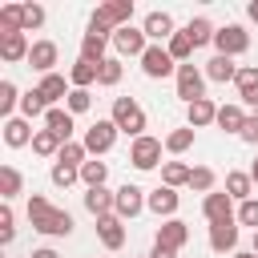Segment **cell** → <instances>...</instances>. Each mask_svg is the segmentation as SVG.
Instances as JSON below:
<instances>
[{
	"instance_id": "obj_45",
	"label": "cell",
	"mask_w": 258,
	"mask_h": 258,
	"mask_svg": "<svg viewBox=\"0 0 258 258\" xmlns=\"http://www.w3.org/2000/svg\"><path fill=\"white\" fill-rule=\"evenodd\" d=\"M238 222L258 230V198H250V202H242V206H238Z\"/></svg>"
},
{
	"instance_id": "obj_21",
	"label": "cell",
	"mask_w": 258,
	"mask_h": 258,
	"mask_svg": "<svg viewBox=\"0 0 258 258\" xmlns=\"http://www.w3.org/2000/svg\"><path fill=\"white\" fill-rule=\"evenodd\" d=\"M234 85H238V97L246 105H258V69L254 64H242L238 77H234Z\"/></svg>"
},
{
	"instance_id": "obj_10",
	"label": "cell",
	"mask_w": 258,
	"mask_h": 258,
	"mask_svg": "<svg viewBox=\"0 0 258 258\" xmlns=\"http://www.w3.org/2000/svg\"><path fill=\"white\" fill-rule=\"evenodd\" d=\"M202 214H206L210 226L234 222V198H230V194H206V198H202Z\"/></svg>"
},
{
	"instance_id": "obj_39",
	"label": "cell",
	"mask_w": 258,
	"mask_h": 258,
	"mask_svg": "<svg viewBox=\"0 0 258 258\" xmlns=\"http://www.w3.org/2000/svg\"><path fill=\"white\" fill-rule=\"evenodd\" d=\"M214 181H218V173H214L210 165H194V173H189V189H198V194H214Z\"/></svg>"
},
{
	"instance_id": "obj_16",
	"label": "cell",
	"mask_w": 258,
	"mask_h": 258,
	"mask_svg": "<svg viewBox=\"0 0 258 258\" xmlns=\"http://www.w3.org/2000/svg\"><path fill=\"white\" fill-rule=\"evenodd\" d=\"M28 52H32V44H28V36H24V32H8V36H0V56H4L8 64L28 60Z\"/></svg>"
},
{
	"instance_id": "obj_44",
	"label": "cell",
	"mask_w": 258,
	"mask_h": 258,
	"mask_svg": "<svg viewBox=\"0 0 258 258\" xmlns=\"http://www.w3.org/2000/svg\"><path fill=\"white\" fill-rule=\"evenodd\" d=\"M89 105H93V97H89V89H73V93H69V101H64V109H69L73 117H77V113H85Z\"/></svg>"
},
{
	"instance_id": "obj_17",
	"label": "cell",
	"mask_w": 258,
	"mask_h": 258,
	"mask_svg": "<svg viewBox=\"0 0 258 258\" xmlns=\"http://www.w3.org/2000/svg\"><path fill=\"white\" fill-rule=\"evenodd\" d=\"M28 64H32L40 77H48V73H52V64H56V44H52V40H32Z\"/></svg>"
},
{
	"instance_id": "obj_35",
	"label": "cell",
	"mask_w": 258,
	"mask_h": 258,
	"mask_svg": "<svg viewBox=\"0 0 258 258\" xmlns=\"http://www.w3.org/2000/svg\"><path fill=\"white\" fill-rule=\"evenodd\" d=\"M12 109H20V93L12 81H0V117L12 121Z\"/></svg>"
},
{
	"instance_id": "obj_52",
	"label": "cell",
	"mask_w": 258,
	"mask_h": 258,
	"mask_svg": "<svg viewBox=\"0 0 258 258\" xmlns=\"http://www.w3.org/2000/svg\"><path fill=\"white\" fill-rule=\"evenodd\" d=\"M234 258H258V254H254V250H250V254H242V250H238V254H234Z\"/></svg>"
},
{
	"instance_id": "obj_48",
	"label": "cell",
	"mask_w": 258,
	"mask_h": 258,
	"mask_svg": "<svg viewBox=\"0 0 258 258\" xmlns=\"http://www.w3.org/2000/svg\"><path fill=\"white\" fill-rule=\"evenodd\" d=\"M149 258H177V250H169V246H157V242H153V250H149Z\"/></svg>"
},
{
	"instance_id": "obj_40",
	"label": "cell",
	"mask_w": 258,
	"mask_h": 258,
	"mask_svg": "<svg viewBox=\"0 0 258 258\" xmlns=\"http://www.w3.org/2000/svg\"><path fill=\"white\" fill-rule=\"evenodd\" d=\"M165 48H169V56H173V60H181V64H185V60H189V56H194V40H189V36H185V32H173V36H169V44H165Z\"/></svg>"
},
{
	"instance_id": "obj_24",
	"label": "cell",
	"mask_w": 258,
	"mask_h": 258,
	"mask_svg": "<svg viewBox=\"0 0 258 258\" xmlns=\"http://www.w3.org/2000/svg\"><path fill=\"white\" fill-rule=\"evenodd\" d=\"M181 32H185V36L194 40V48H202V44H214V36H218V28H214V24L206 20V16H194V20H189V24L181 28Z\"/></svg>"
},
{
	"instance_id": "obj_15",
	"label": "cell",
	"mask_w": 258,
	"mask_h": 258,
	"mask_svg": "<svg viewBox=\"0 0 258 258\" xmlns=\"http://www.w3.org/2000/svg\"><path fill=\"white\" fill-rule=\"evenodd\" d=\"M141 28H145V36H149V40H157V44H161V40L169 44V36L177 32V28H173V16H169V12H149Z\"/></svg>"
},
{
	"instance_id": "obj_1",
	"label": "cell",
	"mask_w": 258,
	"mask_h": 258,
	"mask_svg": "<svg viewBox=\"0 0 258 258\" xmlns=\"http://www.w3.org/2000/svg\"><path fill=\"white\" fill-rule=\"evenodd\" d=\"M28 222H32V230H40V234H48V238H69L73 234V214L69 210H56L48 198H40V194H32L28 198Z\"/></svg>"
},
{
	"instance_id": "obj_43",
	"label": "cell",
	"mask_w": 258,
	"mask_h": 258,
	"mask_svg": "<svg viewBox=\"0 0 258 258\" xmlns=\"http://www.w3.org/2000/svg\"><path fill=\"white\" fill-rule=\"evenodd\" d=\"M77 177H81V169H73V165H64V161H56V165H52V185L69 189V185H73Z\"/></svg>"
},
{
	"instance_id": "obj_20",
	"label": "cell",
	"mask_w": 258,
	"mask_h": 258,
	"mask_svg": "<svg viewBox=\"0 0 258 258\" xmlns=\"http://www.w3.org/2000/svg\"><path fill=\"white\" fill-rule=\"evenodd\" d=\"M145 206H149L157 218H165V222H169V218L177 214V194H173L169 185H157V189L149 194V202H145Z\"/></svg>"
},
{
	"instance_id": "obj_8",
	"label": "cell",
	"mask_w": 258,
	"mask_h": 258,
	"mask_svg": "<svg viewBox=\"0 0 258 258\" xmlns=\"http://www.w3.org/2000/svg\"><path fill=\"white\" fill-rule=\"evenodd\" d=\"M173 69H177V60L169 56V48H161V44H149V48H145V56H141V73H145V77L157 81V77H169Z\"/></svg>"
},
{
	"instance_id": "obj_6",
	"label": "cell",
	"mask_w": 258,
	"mask_h": 258,
	"mask_svg": "<svg viewBox=\"0 0 258 258\" xmlns=\"http://www.w3.org/2000/svg\"><path fill=\"white\" fill-rule=\"evenodd\" d=\"M113 48H117V56H145V48H149V36H145V28H133V24H125V28H117L113 32Z\"/></svg>"
},
{
	"instance_id": "obj_42",
	"label": "cell",
	"mask_w": 258,
	"mask_h": 258,
	"mask_svg": "<svg viewBox=\"0 0 258 258\" xmlns=\"http://www.w3.org/2000/svg\"><path fill=\"white\" fill-rule=\"evenodd\" d=\"M16 214H12V206L4 202V210H0V246H12V238H16Z\"/></svg>"
},
{
	"instance_id": "obj_9",
	"label": "cell",
	"mask_w": 258,
	"mask_h": 258,
	"mask_svg": "<svg viewBox=\"0 0 258 258\" xmlns=\"http://www.w3.org/2000/svg\"><path fill=\"white\" fill-rule=\"evenodd\" d=\"M117 133H121V129H117L113 121H93V125L85 129V149H89V153H109L113 141H117Z\"/></svg>"
},
{
	"instance_id": "obj_53",
	"label": "cell",
	"mask_w": 258,
	"mask_h": 258,
	"mask_svg": "<svg viewBox=\"0 0 258 258\" xmlns=\"http://www.w3.org/2000/svg\"><path fill=\"white\" fill-rule=\"evenodd\" d=\"M254 254H258V230H254Z\"/></svg>"
},
{
	"instance_id": "obj_36",
	"label": "cell",
	"mask_w": 258,
	"mask_h": 258,
	"mask_svg": "<svg viewBox=\"0 0 258 258\" xmlns=\"http://www.w3.org/2000/svg\"><path fill=\"white\" fill-rule=\"evenodd\" d=\"M189 145H194V129H189V125H181V129H169V133H165V149H169V153H185Z\"/></svg>"
},
{
	"instance_id": "obj_30",
	"label": "cell",
	"mask_w": 258,
	"mask_h": 258,
	"mask_svg": "<svg viewBox=\"0 0 258 258\" xmlns=\"http://www.w3.org/2000/svg\"><path fill=\"white\" fill-rule=\"evenodd\" d=\"M60 137L52 133V129H36V137H32V153H40V157H60Z\"/></svg>"
},
{
	"instance_id": "obj_49",
	"label": "cell",
	"mask_w": 258,
	"mask_h": 258,
	"mask_svg": "<svg viewBox=\"0 0 258 258\" xmlns=\"http://www.w3.org/2000/svg\"><path fill=\"white\" fill-rule=\"evenodd\" d=\"M32 258H60V254H56V250H48V246H44V250H32Z\"/></svg>"
},
{
	"instance_id": "obj_41",
	"label": "cell",
	"mask_w": 258,
	"mask_h": 258,
	"mask_svg": "<svg viewBox=\"0 0 258 258\" xmlns=\"http://www.w3.org/2000/svg\"><path fill=\"white\" fill-rule=\"evenodd\" d=\"M121 73H125V69H121V56H105V60H101V77H97V85L113 89V85L121 81Z\"/></svg>"
},
{
	"instance_id": "obj_13",
	"label": "cell",
	"mask_w": 258,
	"mask_h": 258,
	"mask_svg": "<svg viewBox=\"0 0 258 258\" xmlns=\"http://www.w3.org/2000/svg\"><path fill=\"white\" fill-rule=\"evenodd\" d=\"M157 246H169V250H181L185 242H189V226L181 222V218H169V222H161L157 226V238H153Z\"/></svg>"
},
{
	"instance_id": "obj_12",
	"label": "cell",
	"mask_w": 258,
	"mask_h": 258,
	"mask_svg": "<svg viewBox=\"0 0 258 258\" xmlns=\"http://www.w3.org/2000/svg\"><path fill=\"white\" fill-rule=\"evenodd\" d=\"M97 238H101L105 250H121V246H125V222H121L117 214L97 218Z\"/></svg>"
},
{
	"instance_id": "obj_23",
	"label": "cell",
	"mask_w": 258,
	"mask_h": 258,
	"mask_svg": "<svg viewBox=\"0 0 258 258\" xmlns=\"http://www.w3.org/2000/svg\"><path fill=\"white\" fill-rule=\"evenodd\" d=\"M250 189H254V177L250 173H242V169H230L226 173V194L242 206V202H250Z\"/></svg>"
},
{
	"instance_id": "obj_37",
	"label": "cell",
	"mask_w": 258,
	"mask_h": 258,
	"mask_svg": "<svg viewBox=\"0 0 258 258\" xmlns=\"http://www.w3.org/2000/svg\"><path fill=\"white\" fill-rule=\"evenodd\" d=\"M85 157H89L85 141H64V145H60V157H56V161H64V165L81 169V165H85Z\"/></svg>"
},
{
	"instance_id": "obj_5",
	"label": "cell",
	"mask_w": 258,
	"mask_h": 258,
	"mask_svg": "<svg viewBox=\"0 0 258 258\" xmlns=\"http://www.w3.org/2000/svg\"><path fill=\"white\" fill-rule=\"evenodd\" d=\"M214 48H218V56H242L250 48V32L242 24H226V28H218Z\"/></svg>"
},
{
	"instance_id": "obj_25",
	"label": "cell",
	"mask_w": 258,
	"mask_h": 258,
	"mask_svg": "<svg viewBox=\"0 0 258 258\" xmlns=\"http://www.w3.org/2000/svg\"><path fill=\"white\" fill-rule=\"evenodd\" d=\"M97 77H101V64H93V60H81V56H77V64L69 69V85H73V89H89Z\"/></svg>"
},
{
	"instance_id": "obj_31",
	"label": "cell",
	"mask_w": 258,
	"mask_h": 258,
	"mask_svg": "<svg viewBox=\"0 0 258 258\" xmlns=\"http://www.w3.org/2000/svg\"><path fill=\"white\" fill-rule=\"evenodd\" d=\"M20 189H24L20 169H16V165H0V198H4V202H12Z\"/></svg>"
},
{
	"instance_id": "obj_33",
	"label": "cell",
	"mask_w": 258,
	"mask_h": 258,
	"mask_svg": "<svg viewBox=\"0 0 258 258\" xmlns=\"http://www.w3.org/2000/svg\"><path fill=\"white\" fill-rule=\"evenodd\" d=\"M189 173H194V169H189L185 161H165V165H161V181H165L169 189H177V185H189Z\"/></svg>"
},
{
	"instance_id": "obj_4",
	"label": "cell",
	"mask_w": 258,
	"mask_h": 258,
	"mask_svg": "<svg viewBox=\"0 0 258 258\" xmlns=\"http://www.w3.org/2000/svg\"><path fill=\"white\" fill-rule=\"evenodd\" d=\"M177 97L185 105H194V101L206 97V73L198 64H177Z\"/></svg>"
},
{
	"instance_id": "obj_28",
	"label": "cell",
	"mask_w": 258,
	"mask_h": 258,
	"mask_svg": "<svg viewBox=\"0 0 258 258\" xmlns=\"http://www.w3.org/2000/svg\"><path fill=\"white\" fill-rule=\"evenodd\" d=\"M24 32V4H0V36Z\"/></svg>"
},
{
	"instance_id": "obj_18",
	"label": "cell",
	"mask_w": 258,
	"mask_h": 258,
	"mask_svg": "<svg viewBox=\"0 0 258 258\" xmlns=\"http://www.w3.org/2000/svg\"><path fill=\"white\" fill-rule=\"evenodd\" d=\"M185 117H189V129H206V125H218V105L210 97L185 105Z\"/></svg>"
},
{
	"instance_id": "obj_11",
	"label": "cell",
	"mask_w": 258,
	"mask_h": 258,
	"mask_svg": "<svg viewBox=\"0 0 258 258\" xmlns=\"http://www.w3.org/2000/svg\"><path fill=\"white\" fill-rule=\"evenodd\" d=\"M145 202H149V198H145V189L125 181V185L117 189V218H121V222H125V218H137V214L145 210Z\"/></svg>"
},
{
	"instance_id": "obj_47",
	"label": "cell",
	"mask_w": 258,
	"mask_h": 258,
	"mask_svg": "<svg viewBox=\"0 0 258 258\" xmlns=\"http://www.w3.org/2000/svg\"><path fill=\"white\" fill-rule=\"evenodd\" d=\"M246 145H258V117H246V125H242V133H238Z\"/></svg>"
},
{
	"instance_id": "obj_26",
	"label": "cell",
	"mask_w": 258,
	"mask_h": 258,
	"mask_svg": "<svg viewBox=\"0 0 258 258\" xmlns=\"http://www.w3.org/2000/svg\"><path fill=\"white\" fill-rule=\"evenodd\" d=\"M44 129H52L60 141H73V113L69 109H48V117H44Z\"/></svg>"
},
{
	"instance_id": "obj_29",
	"label": "cell",
	"mask_w": 258,
	"mask_h": 258,
	"mask_svg": "<svg viewBox=\"0 0 258 258\" xmlns=\"http://www.w3.org/2000/svg\"><path fill=\"white\" fill-rule=\"evenodd\" d=\"M242 125H246L242 105H218V129L222 133H242Z\"/></svg>"
},
{
	"instance_id": "obj_34",
	"label": "cell",
	"mask_w": 258,
	"mask_h": 258,
	"mask_svg": "<svg viewBox=\"0 0 258 258\" xmlns=\"http://www.w3.org/2000/svg\"><path fill=\"white\" fill-rule=\"evenodd\" d=\"M81 60H93V64H101V60H105V36H93V32H85V36H81Z\"/></svg>"
},
{
	"instance_id": "obj_19",
	"label": "cell",
	"mask_w": 258,
	"mask_h": 258,
	"mask_svg": "<svg viewBox=\"0 0 258 258\" xmlns=\"http://www.w3.org/2000/svg\"><path fill=\"white\" fill-rule=\"evenodd\" d=\"M36 89H40V97L48 101V109H56V101H69V93H73V89L64 85V77H60V73L40 77V85H36Z\"/></svg>"
},
{
	"instance_id": "obj_50",
	"label": "cell",
	"mask_w": 258,
	"mask_h": 258,
	"mask_svg": "<svg viewBox=\"0 0 258 258\" xmlns=\"http://www.w3.org/2000/svg\"><path fill=\"white\" fill-rule=\"evenodd\" d=\"M246 16H250V20H254V24H258V0H254V4H250V8H246Z\"/></svg>"
},
{
	"instance_id": "obj_22",
	"label": "cell",
	"mask_w": 258,
	"mask_h": 258,
	"mask_svg": "<svg viewBox=\"0 0 258 258\" xmlns=\"http://www.w3.org/2000/svg\"><path fill=\"white\" fill-rule=\"evenodd\" d=\"M206 77H210V81H218V85L234 81V77H238V64H234V56H218V52H214V56L206 60Z\"/></svg>"
},
{
	"instance_id": "obj_7",
	"label": "cell",
	"mask_w": 258,
	"mask_h": 258,
	"mask_svg": "<svg viewBox=\"0 0 258 258\" xmlns=\"http://www.w3.org/2000/svg\"><path fill=\"white\" fill-rule=\"evenodd\" d=\"M129 165L133 169H157L161 165V141L157 137H137L133 145H129Z\"/></svg>"
},
{
	"instance_id": "obj_14",
	"label": "cell",
	"mask_w": 258,
	"mask_h": 258,
	"mask_svg": "<svg viewBox=\"0 0 258 258\" xmlns=\"http://www.w3.org/2000/svg\"><path fill=\"white\" fill-rule=\"evenodd\" d=\"M210 250L214 254H238V226L234 222L210 226Z\"/></svg>"
},
{
	"instance_id": "obj_51",
	"label": "cell",
	"mask_w": 258,
	"mask_h": 258,
	"mask_svg": "<svg viewBox=\"0 0 258 258\" xmlns=\"http://www.w3.org/2000/svg\"><path fill=\"white\" fill-rule=\"evenodd\" d=\"M250 177H254V185H258V161H254V165H250Z\"/></svg>"
},
{
	"instance_id": "obj_32",
	"label": "cell",
	"mask_w": 258,
	"mask_h": 258,
	"mask_svg": "<svg viewBox=\"0 0 258 258\" xmlns=\"http://www.w3.org/2000/svg\"><path fill=\"white\" fill-rule=\"evenodd\" d=\"M20 117H24V121H32V117H48V101L40 97V89H32V93L20 97Z\"/></svg>"
},
{
	"instance_id": "obj_2",
	"label": "cell",
	"mask_w": 258,
	"mask_h": 258,
	"mask_svg": "<svg viewBox=\"0 0 258 258\" xmlns=\"http://www.w3.org/2000/svg\"><path fill=\"white\" fill-rule=\"evenodd\" d=\"M129 20H133V0H105V4H97V12L89 16V32L113 40V32L125 28Z\"/></svg>"
},
{
	"instance_id": "obj_3",
	"label": "cell",
	"mask_w": 258,
	"mask_h": 258,
	"mask_svg": "<svg viewBox=\"0 0 258 258\" xmlns=\"http://www.w3.org/2000/svg\"><path fill=\"white\" fill-rule=\"evenodd\" d=\"M109 121H113L121 133H129L133 141H137V137H145V109H141L133 97H117V101H113V117H109Z\"/></svg>"
},
{
	"instance_id": "obj_38",
	"label": "cell",
	"mask_w": 258,
	"mask_h": 258,
	"mask_svg": "<svg viewBox=\"0 0 258 258\" xmlns=\"http://www.w3.org/2000/svg\"><path fill=\"white\" fill-rule=\"evenodd\" d=\"M105 177H109V165H105V161H85V165H81V181H85L89 189L105 185Z\"/></svg>"
},
{
	"instance_id": "obj_46",
	"label": "cell",
	"mask_w": 258,
	"mask_h": 258,
	"mask_svg": "<svg viewBox=\"0 0 258 258\" xmlns=\"http://www.w3.org/2000/svg\"><path fill=\"white\" fill-rule=\"evenodd\" d=\"M40 24H44V8L40 4H24V32H32Z\"/></svg>"
},
{
	"instance_id": "obj_27",
	"label": "cell",
	"mask_w": 258,
	"mask_h": 258,
	"mask_svg": "<svg viewBox=\"0 0 258 258\" xmlns=\"http://www.w3.org/2000/svg\"><path fill=\"white\" fill-rule=\"evenodd\" d=\"M32 129H28V121L24 117H12V121H4V141L12 145V149H20V145H32Z\"/></svg>"
}]
</instances>
